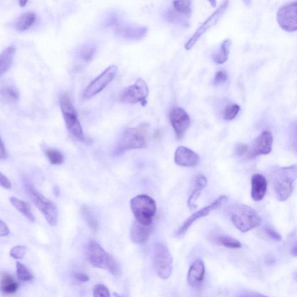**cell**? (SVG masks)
Here are the masks:
<instances>
[{
  "instance_id": "8fae6325",
  "label": "cell",
  "mask_w": 297,
  "mask_h": 297,
  "mask_svg": "<svg viewBox=\"0 0 297 297\" xmlns=\"http://www.w3.org/2000/svg\"><path fill=\"white\" fill-rule=\"evenodd\" d=\"M228 197L227 196H221L215 200L214 202L209 205V206L205 207L203 208V209H201L200 210L196 211V212L194 213L192 215H191L189 218H187V219L184 221V223L181 226L178 228V230L176 232V237L177 238L183 237V236L186 233V232L189 230V228L192 226V225L194 222H196L197 220L200 219L201 218L207 216L211 211L219 208L222 205L226 203Z\"/></svg>"
},
{
  "instance_id": "e0dca14e",
  "label": "cell",
  "mask_w": 297,
  "mask_h": 297,
  "mask_svg": "<svg viewBox=\"0 0 297 297\" xmlns=\"http://www.w3.org/2000/svg\"><path fill=\"white\" fill-rule=\"evenodd\" d=\"M174 161L179 166L192 167L199 164L200 158L192 150L185 146H179L176 149Z\"/></svg>"
},
{
  "instance_id": "8d00e7d4",
  "label": "cell",
  "mask_w": 297,
  "mask_h": 297,
  "mask_svg": "<svg viewBox=\"0 0 297 297\" xmlns=\"http://www.w3.org/2000/svg\"><path fill=\"white\" fill-rule=\"evenodd\" d=\"M94 297H111L108 289L104 285L98 284L95 286L93 291Z\"/></svg>"
},
{
  "instance_id": "f6af8a7d",
  "label": "cell",
  "mask_w": 297,
  "mask_h": 297,
  "mask_svg": "<svg viewBox=\"0 0 297 297\" xmlns=\"http://www.w3.org/2000/svg\"><path fill=\"white\" fill-rule=\"evenodd\" d=\"M291 253H292V255L295 256V257H296L297 254V247L296 246H295V247H293L292 248V250L291 251Z\"/></svg>"
},
{
  "instance_id": "b9f144b4",
  "label": "cell",
  "mask_w": 297,
  "mask_h": 297,
  "mask_svg": "<svg viewBox=\"0 0 297 297\" xmlns=\"http://www.w3.org/2000/svg\"><path fill=\"white\" fill-rule=\"evenodd\" d=\"M8 158V153L6 151L4 143L0 137V159L5 160Z\"/></svg>"
},
{
  "instance_id": "1f68e13d",
  "label": "cell",
  "mask_w": 297,
  "mask_h": 297,
  "mask_svg": "<svg viewBox=\"0 0 297 297\" xmlns=\"http://www.w3.org/2000/svg\"><path fill=\"white\" fill-rule=\"evenodd\" d=\"M46 155L49 161L53 165H60L64 162V157L62 153L54 149H47Z\"/></svg>"
},
{
  "instance_id": "7a4b0ae2",
  "label": "cell",
  "mask_w": 297,
  "mask_h": 297,
  "mask_svg": "<svg viewBox=\"0 0 297 297\" xmlns=\"http://www.w3.org/2000/svg\"><path fill=\"white\" fill-rule=\"evenodd\" d=\"M86 254L88 261L94 267L105 269L116 278L121 277V269L118 262L96 241L91 240L89 242Z\"/></svg>"
},
{
  "instance_id": "30bf717a",
  "label": "cell",
  "mask_w": 297,
  "mask_h": 297,
  "mask_svg": "<svg viewBox=\"0 0 297 297\" xmlns=\"http://www.w3.org/2000/svg\"><path fill=\"white\" fill-rule=\"evenodd\" d=\"M118 72L117 66L112 65L108 67L85 88L83 93L84 98L88 100L100 93L114 80Z\"/></svg>"
},
{
  "instance_id": "83f0119b",
  "label": "cell",
  "mask_w": 297,
  "mask_h": 297,
  "mask_svg": "<svg viewBox=\"0 0 297 297\" xmlns=\"http://www.w3.org/2000/svg\"><path fill=\"white\" fill-rule=\"evenodd\" d=\"M0 96L5 102L9 104H14L19 100V93L15 88L6 86L0 89Z\"/></svg>"
},
{
  "instance_id": "44dd1931",
  "label": "cell",
  "mask_w": 297,
  "mask_h": 297,
  "mask_svg": "<svg viewBox=\"0 0 297 297\" xmlns=\"http://www.w3.org/2000/svg\"><path fill=\"white\" fill-rule=\"evenodd\" d=\"M207 178L204 176H199L196 178L194 183V189L187 200V206L190 210H193L197 209L196 201L200 196L201 191L207 186Z\"/></svg>"
},
{
  "instance_id": "7c38bea8",
  "label": "cell",
  "mask_w": 297,
  "mask_h": 297,
  "mask_svg": "<svg viewBox=\"0 0 297 297\" xmlns=\"http://www.w3.org/2000/svg\"><path fill=\"white\" fill-rule=\"evenodd\" d=\"M228 1H225L219 8H217L214 12L201 25L191 38L187 41L185 44V49L190 50L196 43L198 40L211 27H212L217 23L220 18L224 14L228 8Z\"/></svg>"
},
{
  "instance_id": "d6a6232c",
  "label": "cell",
  "mask_w": 297,
  "mask_h": 297,
  "mask_svg": "<svg viewBox=\"0 0 297 297\" xmlns=\"http://www.w3.org/2000/svg\"><path fill=\"white\" fill-rule=\"evenodd\" d=\"M81 211L82 214H83L84 220L86 221L88 226L93 231H97L98 229V223L97 221L95 220L90 209H89L87 206H83L82 207Z\"/></svg>"
},
{
  "instance_id": "d6986e66",
  "label": "cell",
  "mask_w": 297,
  "mask_h": 297,
  "mask_svg": "<svg viewBox=\"0 0 297 297\" xmlns=\"http://www.w3.org/2000/svg\"><path fill=\"white\" fill-rule=\"evenodd\" d=\"M152 225L146 226L136 221L133 223L130 232V237L132 242L136 244H143L148 240L153 231Z\"/></svg>"
},
{
  "instance_id": "74e56055",
  "label": "cell",
  "mask_w": 297,
  "mask_h": 297,
  "mask_svg": "<svg viewBox=\"0 0 297 297\" xmlns=\"http://www.w3.org/2000/svg\"><path fill=\"white\" fill-rule=\"evenodd\" d=\"M228 78V75L225 71H218L214 77V84L216 85L223 84L227 81Z\"/></svg>"
},
{
  "instance_id": "bcb514c9",
  "label": "cell",
  "mask_w": 297,
  "mask_h": 297,
  "mask_svg": "<svg viewBox=\"0 0 297 297\" xmlns=\"http://www.w3.org/2000/svg\"><path fill=\"white\" fill-rule=\"evenodd\" d=\"M54 194H56V196L59 195V188H58V187H55V188L54 189Z\"/></svg>"
},
{
  "instance_id": "7dc6e473",
  "label": "cell",
  "mask_w": 297,
  "mask_h": 297,
  "mask_svg": "<svg viewBox=\"0 0 297 297\" xmlns=\"http://www.w3.org/2000/svg\"><path fill=\"white\" fill-rule=\"evenodd\" d=\"M114 295L115 297H123L121 296V295H119V294L117 293H115Z\"/></svg>"
},
{
  "instance_id": "d4e9b609",
  "label": "cell",
  "mask_w": 297,
  "mask_h": 297,
  "mask_svg": "<svg viewBox=\"0 0 297 297\" xmlns=\"http://www.w3.org/2000/svg\"><path fill=\"white\" fill-rule=\"evenodd\" d=\"M36 15L32 12H27L20 15L16 20L15 29L18 32H23L30 28L35 22Z\"/></svg>"
},
{
  "instance_id": "ba28073f",
  "label": "cell",
  "mask_w": 297,
  "mask_h": 297,
  "mask_svg": "<svg viewBox=\"0 0 297 297\" xmlns=\"http://www.w3.org/2000/svg\"><path fill=\"white\" fill-rule=\"evenodd\" d=\"M154 266L160 278L168 279L173 272V260L168 247L165 244L158 243L154 250Z\"/></svg>"
},
{
  "instance_id": "9a60e30c",
  "label": "cell",
  "mask_w": 297,
  "mask_h": 297,
  "mask_svg": "<svg viewBox=\"0 0 297 297\" xmlns=\"http://www.w3.org/2000/svg\"><path fill=\"white\" fill-rule=\"evenodd\" d=\"M170 120L178 139H181L190 125V119L187 112L181 108L172 109Z\"/></svg>"
},
{
  "instance_id": "5b68a950",
  "label": "cell",
  "mask_w": 297,
  "mask_h": 297,
  "mask_svg": "<svg viewBox=\"0 0 297 297\" xmlns=\"http://www.w3.org/2000/svg\"><path fill=\"white\" fill-rule=\"evenodd\" d=\"M59 104L67 130L75 138L81 142L85 141L76 109L69 95L62 94L59 97Z\"/></svg>"
},
{
  "instance_id": "7402d4cb",
  "label": "cell",
  "mask_w": 297,
  "mask_h": 297,
  "mask_svg": "<svg viewBox=\"0 0 297 297\" xmlns=\"http://www.w3.org/2000/svg\"><path fill=\"white\" fill-rule=\"evenodd\" d=\"M19 285L13 276L7 272H4L0 281V291L4 295H14L18 291Z\"/></svg>"
},
{
  "instance_id": "5bb4252c",
  "label": "cell",
  "mask_w": 297,
  "mask_h": 297,
  "mask_svg": "<svg viewBox=\"0 0 297 297\" xmlns=\"http://www.w3.org/2000/svg\"><path fill=\"white\" fill-rule=\"evenodd\" d=\"M115 32L118 35L127 40H141L146 35L148 29L146 27L122 23L117 18L112 20Z\"/></svg>"
},
{
  "instance_id": "f546056e",
  "label": "cell",
  "mask_w": 297,
  "mask_h": 297,
  "mask_svg": "<svg viewBox=\"0 0 297 297\" xmlns=\"http://www.w3.org/2000/svg\"><path fill=\"white\" fill-rule=\"evenodd\" d=\"M217 241L220 244L229 248L238 249L242 247L239 241L230 236H220L217 238Z\"/></svg>"
},
{
  "instance_id": "e575fe53",
  "label": "cell",
  "mask_w": 297,
  "mask_h": 297,
  "mask_svg": "<svg viewBox=\"0 0 297 297\" xmlns=\"http://www.w3.org/2000/svg\"><path fill=\"white\" fill-rule=\"evenodd\" d=\"M264 232L266 237L271 240L280 241L282 240L281 235L272 227L268 226L265 227L264 229Z\"/></svg>"
},
{
  "instance_id": "60d3db41",
  "label": "cell",
  "mask_w": 297,
  "mask_h": 297,
  "mask_svg": "<svg viewBox=\"0 0 297 297\" xmlns=\"http://www.w3.org/2000/svg\"><path fill=\"white\" fill-rule=\"evenodd\" d=\"M9 233L10 231L7 225H6L4 221L0 220V237H6Z\"/></svg>"
},
{
  "instance_id": "4316f807",
  "label": "cell",
  "mask_w": 297,
  "mask_h": 297,
  "mask_svg": "<svg viewBox=\"0 0 297 297\" xmlns=\"http://www.w3.org/2000/svg\"><path fill=\"white\" fill-rule=\"evenodd\" d=\"M231 45L232 41L230 39L225 40L221 43L219 52L214 54L213 56L215 62L218 64H223L227 62L230 53Z\"/></svg>"
},
{
  "instance_id": "3957f363",
  "label": "cell",
  "mask_w": 297,
  "mask_h": 297,
  "mask_svg": "<svg viewBox=\"0 0 297 297\" xmlns=\"http://www.w3.org/2000/svg\"><path fill=\"white\" fill-rule=\"evenodd\" d=\"M230 218L234 226L243 233L260 226L262 223L257 211L245 204H237L232 207Z\"/></svg>"
},
{
  "instance_id": "ee69618b",
  "label": "cell",
  "mask_w": 297,
  "mask_h": 297,
  "mask_svg": "<svg viewBox=\"0 0 297 297\" xmlns=\"http://www.w3.org/2000/svg\"><path fill=\"white\" fill-rule=\"evenodd\" d=\"M238 297H268L267 296L261 295V294L252 292H245L241 293Z\"/></svg>"
},
{
  "instance_id": "9c48e42d",
  "label": "cell",
  "mask_w": 297,
  "mask_h": 297,
  "mask_svg": "<svg viewBox=\"0 0 297 297\" xmlns=\"http://www.w3.org/2000/svg\"><path fill=\"white\" fill-rule=\"evenodd\" d=\"M149 95V88L146 82L138 78L131 86L125 88L120 94V101L125 104H141L143 107L147 104L146 99Z\"/></svg>"
},
{
  "instance_id": "277c9868",
  "label": "cell",
  "mask_w": 297,
  "mask_h": 297,
  "mask_svg": "<svg viewBox=\"0 0 297 297\" xmlns=\"http://www.w3.org/2000/svg\"><path fill=\"white\" fill-rule=\"evenodd\" d=\"M24 189L27 196L40 212L43 214L51 226H56L58 223V210L56 205L37 190L29 180L24 179Z\"/></svg>"
},
{
  "instance_id": "d590c367",
  "label": "cell",
  "mask_w": 297,
  "mask_h": 297,
  "mask_svg": "<svg viewBox=\"0 0 297 297\" xmlns=\"http://www.w3.org/2000/svg\"><path fill=\"white\" fill-rule=\"evenodd\" d=\"M26 251V247L22 246V245H17L11 249L9 254L13 258L20 259L25 257Z\"/></svg>"
},
{
  "instance_id": "484cf974",
  "label": "cell",
  "mask_w": 297,
  "mask_h": 297,
  "mask_svg": "<svg viewBox=\"0 0 297 297\" xmlns=\"http://www.w3.org/2000/svg\"><path fill=\"white\" fill-rule=\"evenodd\" d=\"M10 202L16 208L17 210L19 211L23 216L26 217L30 221L34 222L35 221V217L34 216L31 207L28 203L15 197L10 198Z\"/></svg>"
},
{
  "instance_id": "8992f818",
  "label": "cell",
  "mask_w": 297,
  "mask_h": 297,
  "mask_svg": "<svg viewBox=\"0 0 297 297\" xmlns=\"http://www.w3.org/2000/svg\"><path fill=\"white\" fill-rule=\"evenodd\" d=\"M131 209L136 221L146 226L151 225L156 213V201L147 195H138L131 199Z\"/></svg>"
},
{
  "instance_id": "52a82bcc",
  "label": "cell",
  "mask_w": 297,
  "mask_h": 297,
  "mask_svg": "<svg viewBox=\"0 0 297 297\" xmlns=\"http://www.w3.org/2000/svg\"><path fill=\"white\" fill-rule=\"evenodd\" d=\"M146 145L145 132L142 128H128L122 133L112 155L117 156L130 150L145 148Z\"/></svg>"
},
{
  "instance_id": "f35d334b",
  "label": "cell",
  "mask_w": 297,
  "mask_h": 297,
  "mask_svg": "<svg viewBox=\"0 0 297 297\" xmlns=\"http://www.w3.org/2000/svg\"><path fill=\"white\" fill-rule=\"evenodd\" d=\"M249 151H250L249 146L247 145L243 144V143L238 145L236 149V153L238 156L240 157L248 156Z\"/></svg>"
},
{
  "instance_id": "6da1fadb",
  "label": "cell",
  "mask_w": 297,
  "mask_h": 297,
  "mask_svg": "<svg viewBox=\"0 0 297 297\" xmlns=\"http://www.w3.org/2000/svg\"><path fill=\"white\" fill-rule=\"evenodd\" d=\"M297 177V166L281 167L273 174L272 184L276 198L285 201L292 196L295 189Z\"/></svg>"
},
{
  "instance_id": "c3c4849f",
  "label": "cell",
  "mask_w": 297,
  "mask_h": 297,
  "mask_svg": "<svg viewBox=\"0 0 297 297\" xmlns=\"http://www.w3.org/2000/svg\"><path fill=\"white\" fill-rule=\"evenodd\" d=\"M26 3H27V1H20V5L24 6V5H25Z\"/></svg>"
},
{
  "instance_id": "4fadbf2b",
  "label": "cell",
  "mask_w": 297,
  "mask_h": 297,
  "mask_svg": "<svg viewBox=\"0 0 297 297\" xmlns=\"http://www.w3.org/2000/svg\"><path fill=\"white\" fill-rule=\"evenodd\" d=\"M277 19L282 29L288 32L297 29V2H293L282 6L278 10Z\"/></svg>"
},
{
  "instance_id": "2e32d148",
  "label": "cell",
  "mask_w": 297,
  "mask_h": 297,
  "mask_svg": "<svg viewBox=\"0 0 297 297\" xmlns=\"http://www.w3.org/2000/svg\"><path fill=\"white\" fill-rule=\"evenodd\" d=\"M273 136L271 132L264 131L261 133L252 143L248 156L250 159L261 155L269 154L272 151Z\"/></svg>"
},
{
  "instance_id": "7bdbcfd3",
  "label": "cell",
  "mask_w": 297,
  "mask_h": 297,
  "mask_svg": "<svg viewBox=\"0 0 297 297\" xmlns=\"http://www.w3.org/2000/svg\"><path fill=\"white\" fill-rule=\"evenodd\" d=\"M74 278L77 279V281L83 283L87 282L89 280H90V278L88 277V275L81 272L76 273V274H74Z\"/></svg>"
},
{
  "instance_id": "836d02e7",
  "label": "cell",
  "mask_w": 297,
  "mask_h": 297,
  "mask_svg": "<svg viewBox=\"0 0 297 297\" xmlns=\"http://www.w3.org/2000/svg\"><path fill=\"white\" fill-rule=\"evenodd\" d=\"M240 110L239 106L237 104L227 106L224 112V118L226 120H232L237 117Z\"/></svg>"
},
{
  "instance_id": "ac0fdd59",
  "label": "cell",
  "mask_w": 297,
  "mask_h": 297,
  "mask_svg": "<svg viewBox=\"0 0 297 297\" xmlns=\"http://www.w3.org/2000/svg\"><path fill=\"white\" fill-rule=\"evenodd\" d=\"M267 187V180L264 176L260 174H256L252 176L251 191L252 200L255 201H260L264 199Z\"/></svg>"
},
{
  "instance_id": "603a6c76",
  "label": "cell",
  "mask_w": 297,
  "mask_h": 297,
  "mask_svg": "<svg viewBox=\"0 0 297 297\" xmlns=\"http://www.w3.org/2000/svg\"><path fill=\"white\" fill-rule=\"evenodd\" d=\"M15 53V48L11 46L0 53V76L5 73L11 67Z\"/></svg>"
},
{
  "instance_id": "ab89813d",
  "label": "cell",
  "mask_w": 297,
  "mask_h": 297,
  "mask_svg": "<svg viewBox=\"0 0 297 297\" xmlns=\"http://www.w3.org/2000/svg\"><path fill=\"white\" fill-rule=\"evenodd\" d=\"M0 186L5 189H11L12 185L10 180L1 173H0Z\"/></svg>"
},
{
  "instance_id": "f1b7e54d",
  "label": "cell",
  "mask_w": 297,
  "mask_h": 297,
  "mask_svg": "<svg viewBox=\"0 0 297 297\" xmlns=\"http://www.w3.org/2000/svg\"><path fill=\"white\" fill-rule=\"evenodd\" d=\"M174 10L179 14L185 17L190 18L192 14V1H175L173 2Z\"/></svg>"
},
{
  "instance_id": "4dcf8cb0",
  "label": "cell",
  "mask_w": 297,
  "mask_h": 297,
  "mask_svg": "<svg viewBox=\"0 0 297 297\" xmlns=\"http://www.w3.org/2000/svg\"><path fill=\"white\" fill-rule=\"evenodd\" d=\"M16 274L18 278L22 282L32 281L33 276L25 265L19 262H16Z\"/></svg>"
},
{
  "instance_id": "cb8c5ba5",
  "label": "cell",
  "mask_w": 297,
  "mask_h": 297,
  "mask_svg": "<svg viewBox=\"0 0 297 297\" xmlns=\"http://www.w3.org/2000/svg\"><path fill=\"white\" fill-rule=\"evenodd\" d=\"M97 51V47L93 43L82 46L77 51V59L83 63H88L93 59Z\"/></svg>"
},
{
  "instance_id": "ffe728a7",
  "label": "cell",
  "mask_w": 297,
  "mask_h": 297,
  "mask_svg": "<svg viewBox=\"0 0 297 297\" xmlns=\"http://www.w3.org/2000/svg\"><path fill=\"white\" fill-rule=\"evenodd\" d=\"M205 275V265L201 259H197L191 265L187 274V283L190 286L196 287L203 282Z\"/></svg>"
}]
</instances>
